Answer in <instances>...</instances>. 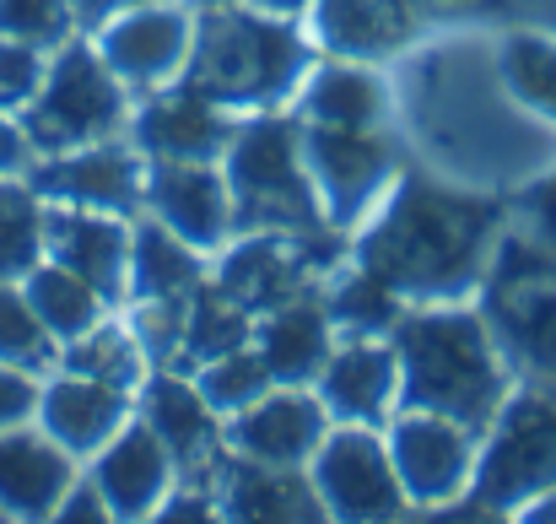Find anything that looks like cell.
I'll return each instance as SVG.
<instances>
[{
	"label": "cell",
	"mask_w": 556,
	"mask_h": 524,
	"mask_svg": "<svg viewBox=\"0 0 556 524\" xmlns=\"http://www.w3.org/2000/svg\"><path fill=\"white\" fill-rule=\"evenodd\" d=\"M389 71L394 120L421 163L438 174L514 195L519 184L556 169V125L535 120L497 76L492 33L410 43Z\"/></svg>",
	"instance_id": "1"
},
{
	"label": "cell",
	"mask_w": 556,
	"mask_h": 524,
	"mask_svg": "<svg viewBox=\"0 0 556 524\" xmlns=\"http://www.w3.org/2000/svg\"><path fill=\"white\" fill-rule=\"evenodd\" d=\"M508 195L476 189L410 158L372 216L352 233V260L372 271L405 309L465 303L481 292Z\"/></svg>",
	"instance_id": "2"
},
{
	"label": "cell",
	"mask_w": 556,
	"mask_h": 524,
	"mask_svg": "<svg viewBox=\"0 0 556 524\" xmlns=\"http://www.w3.org/2000/svg\"><path fill=\"white\" fill-rule=\"evenodd\" d=\"M319 49L303 33V16H276L249 0L194 5V33L179 71V87L227 114L292 109Z\"/></svg>",
	"instance_id": "3"
},
{
	"label": "cell",
	"mask_w": 556,
	"mask_h": 524,
	"mask_svg": "<svg viewBox=\"0 0 556 524\" xmlns=\"http://www.w3.org/2000/svg\"><path fill=\"white\" fill-rule=\"evenodd\" d=\"M389 347L400 357V406L394 411H438L486 433L514 389L486 314L476 298L465 303H416L394 320Z\"/></svg>",
	"instance_id": "4"
},
{
	"label": "cell",
	"mask_w": 556,
	"mask_h": 524,
	"mask_svg": "<svg viewBox=\"0 0 556 524\" xmlns=\"http://www.w3.org/2000/svg\"><path fill=\"white\" fill-rule=\"evenodd\" d=\"M222 174L232 195V233H325V211L314 178L303 169V125L292 109L243 114L238 136L222 152Z\"/></svg>",
	"instance_id": "5"
},
{
	"label": "cell",
	"mask_w": 556,
	"mask_h": 524,
	"mask_svg": "<svg viewBox=\"0 0 556 524\" xmlns=\"http://www.w3.org/2000/svg\"><path fill=\"white\" fill-rule=\"evenodd\" d=\"M130 87L98 60L92 38L76 33L49 54L43 87L33 92V103L16 114L33 158H54V152H76L109 136H125L130 125Z\"/></svg>",
	"instance_id": "6"
},
{
	"label": "cell",
	"mask_w": 556,
	"mask_h": 524,
	"mask_svg": "<svg viewBox=\"0 0 556 524\" xmlns=\"http://www.w3.org/2000/svg\"><path fill=\"white\" fill-rule=\"evenodd\" d=\"M405 163H410V147H405L400 125H378V130L303 125V169L314 178L319 211L336 233H357Z\"/></svg>",
	"instance_id": "7"
},
{
	"label": "cell",
	"mask_w": 556,
	"mask_h": 524,
	"mask_svg": "<svg viewBox=\"0 0 556 524\" xmlns=\"http://www.w3.org/2000/svg\"><path fill=\"white\" fill-rule=\"evenodd\" d=\"M308 482L319 492L325 520L341 524H372V520H400L405 487L394 476L383 427L363 422H330V433L319 438V449L308 454Z\"/></svg>",
	"instance_id": "8"
},
{
	"label": "cell",
	"mask_w": 556,
	"mask_h": 524,
	"mask_svg": "<svg viewBox=\"0 0 556 524\" xmlns=\"http://www.w3.org/2000/svg\"><path fill=\"white\" fill-rule=\"evenodd\" d=\"M383 444L410 509L465 503L476 460H481V433L438 411H394L383 422Z\"/></svg>",
	"instance_id": "9"
},
{
	"label": "cell",
	"mask_w": 556,
	"mask_h": 524,
	"mask_svg": "<svg viewBox=\"0 0 556 524\" xmlns=\"http://www.w3.org/2000/svg\"><path fill=\"white\" fill-rule=\"evenodd\" d=\"M189 33H194V11L179 0H141L114 11L103 27H92V49L98 60L130 87V98H147L168 82H179L189 54Z\"/></svg>",
	"instance_id": "10"
},
{
	"label": "cell",
	"mask_w": 556,
	"mask_h": 524,
	"mask_svg": "<svg viewBox=\"0 0 556 524\" xmlns=\"http://www.w3.org/2000/svg\"><path fill=\"white\" fill-rule=\"evenodd\" d=\"M476 309L486 314V330L497 357L519 389L556 395V276L525 282H481Z\"/></svg>",
	"instance_id": "11"
},
{
	"label": "cell",
	"mask_w": 556,
	"mask_h": 524,
	"mask_svg": "<svg viewBox=\"0 0 556 524\" xmlns=\"http://www.w3.org/2000/svg\"><path fill=\"white\" fill-rule=\"evenodd\" d=\"M22 178L49 205H87V211L136 216L141 211L147 158L130 147V136H109V141H92V147H76V152L33 158Z\"/></svg>",
	"instance_id": "12"
},
{
	"label": "cell",
	"mask_w": 556,
	"mask_h": 524,
	"mask_svg": "<svg viewBox=\"0 0 556 524\" xmlns=\"http://www.w3.org/2000/svg\"><path fill=\"white\" fill-rule=\"evenodd\" d=\"M136 416L163 438V449L174 454L179 482L216 487V471L227 460L222 416L205 406V395L194 389L189 373H179V367H147V378L136 384Z\"/></svg>",
	"instance_id": "13"
},
{
	"label": "cell",
	"mask_w": 556,
	"mask_h": 524,
	"mask_svg": "<svg viewBox=\"0 0 556 524\" xmlns=\"http://www.w3.org/2000/svg\"><path fill=\"white\" fill-rule=\"evenodd\" d=\"M141 211H152L163 227H174L189 249H200V254H216L232 238V195H227L222 163L147 158Z\"/></svg>",
	"instance_id": "14"
},
{
	"label": "cell",
	"mask_w": 556,
	"mask_h": 524,
	"mask_svg": "<svg viewBox=\"0 0 556 524\" xmlns=\"http://www.w3.org/2000/svg\"><path fill=\"white\" fill-rule=\"evenodd\" d=\"M238 120L243 114H227L205 98H194L189 87L168 82L147 98L130 103V147L141 158H179V163H222L227 141L238 136Z\"/></svg>",
	"instance_id": "15"
},
{
	"label": "cell",
	"mask_w": 556,
	"mask_h": 524,
	"mask_svg": "<svg viewBox=\"0 0 556 524\" xmlns=\"http://www.w3.org/2000/svg\"><path fill=\"white\" fill-rule=\"evenodd\" d=\"M211 282L232 292L249 314H270L319 287V265L287 233H232L211 254Z\"/></svg>",
	"instance_id": "16"
},
{
	"label": "cell",
	"mask_w": 556,
	"mask_h": 524,
	"mask_svg": "<svg viewBox=\"0 0 556 524\" xmlns=\"http://www.w3.org/2000/svg\"><path fill=\"white\" fill-rule=\"evenodd\" d=\"M43 260L76 271L109 309H119L130 282V216L43 200Z\"/></svg>",
	"instance_id": "17"
},
{
	"label": "cell",
	"mask_w": 556,
	"mask_h": 524,
	"mask_svg": "<svg viewBox=\"0 0 556 524\" xmlns=\"http://www.w3.org/2000/svg\"><path fill=\"white\" fill-rule=\"evenodd\" d=\"M136 416V395L119 389V384H103V378H87V373H71V367H54L38 378V406H33V422L65 449L76 454L81 465Z\"/></svg>",
	"instance_id": "18"
},
{
	"label": "cell",
	"mask_w": 556,
	"mask_h": 524,
	"mask_svg": "<svg viewBox=\"0 0 556 524\" xmlns=\"http://www.w3.org/2000/svg\"><path fill=\"white\" fill-rule=\"evenodd\" d=\"M325 433H330V411L319 406L314 389L298 384H270L254 406L222 422V444L265 465H308Z\"/></svg>",
	"instance_id": "19"
},
{
	"label": "cell",
	"mask_w": 556,
	"mask_h": 524,
	"mask_svg": "<svg viewBox=\"0 0 556 524\" xmlns=\"http://www.w3.org/2000/svg\"><path fill=\"white\" fill-rule=\"evenodd\" d=\"M303 33L330 60H368L394 65L427 27L405 0H308Z\"/></svg>",
	"instance_id": "20"
},
{
	"label": "cell",
	"mask_w": 556,
	"mask_h": 524,
	"mask_svg": "<svg viewBox=\"0 0 556 524\" xmlns=\"http://www.w3.org/2000/svg\"><path fill=\"white\" fill-rule=\"evenodd\" d=\"M308 389L319 395L330 422L383 427L400 406V357L389 336H341Z\"/></svg>",
	"instance_id": "21"
},
{
	"label": "cell",
	"mask_w": 556,
	"mask_h": 524,
	"mask_svg": "<svg viewBox=\"0 0 556 524\" xmlns=\"http://www.w3.org/2000/svg\"><path fill=\"white\" fill-rule=\"evenodd\" d=\"M87 476L98 482V492H103V503H109V520H125V524L157 520L168 487L179 482L174 454L163 449V438H157L141 416H130V422L87 460Z\"/></svg>",
	"instance_id": "22"
},
{
	"label": "cell",
	"mask_w": 556,
	"mask_h": 524,
	"mask_svg": "<svg viewBox=\"0 0 556 524\" xmlns=\"http://www.w3.org/2000/svg\"><path fill=\"white\" fill-rule=\"evenodd\" d=\"M292 114L303 125H336V130H378V125H400L394 120V82L389 71H378L368 60H314V71L303 76Z\"/></svg>",
	"instance_id": "23"
},
{
	"label": "cell",
	"mask_w": 556,
	"mask_h": 524,
	"mask_svg": "<svg viewBox=\"0 0 556 524\" xmlns=\"http://www.w3.org/2000/svg\"><path fill=\"white\" fill-rule=\"evenodd\" d=\"M216 520L308 524L325 520V509H319V492L308 482V465H265V460L227 449V460L216 471Z\"/></svg>",
	"instance_id": "24"
},
{
	"label": "cell",
	"mask_w": 556,
	"mask_h": 524,
	"mask_svg": "<svg viewBox=\"0 0 556 524\" xmlns=\"http://www.w3.org/2000/svg\"><path fill=\"white\" fill-rule=\"evenodd\" d=\"M81 460L65 454L38 422L0 433V520H54Z\"/></svg>",
	"instance_id": "25"
},
{
	"label": "cell",
	"mask_w": 556,
	"mask_h": 524,
	"mask_svg": "<svg viewBox=\"0 0 556 524\" xmlns=\"http://www.w3.org/2000/svg\"><path fill=\"white\" fill-rule=\"evenodd\" d=\"M249 347L265 362L270 384H298L308 389L325 367V357L336 347V330L325 320V303L319 292H303L270 314H254V330H249Z\"/></svg>",
	"instance_id": "26"
},
{
	"label": "cell",
	"mask_w": 556,
	"mask_h": 524,
	"mask_svg": "<svg viewBox=\"0 0 556 524\" xmlns=\"http://www.w3.org/2000/svg\"><path fill=\"white\" fill-rule=\"evenodd\" d=\"M211 254L189 249L174 227H163L152 211L130 216V282H125V303L130 298H179L194 282H205ZM119 303V309H125Z\"/></svg>",
	"instance_id": "27"
},
{
	"label": "cell",
	"mask_w": 556,
	"mask_h": 524,
	"mask_svg": "<svg viewBox=\"0 0 556 524\" xmlns=\"http://www.w3.org/2000/svg\"><path fill=\"white\" fill-rule=\"evenodd\" d=\"M492 60L503 87L535 114L556 125V33L530 27V22H503L492 33Z\"/></svg>",
	"instance_id": "28"
},
{
	"label": "cell",
	"mask_w": 556,
	"mask_h": 524,
	"mask_svg": "<svg viewBox=\"0 0 556 524\" xmlns=\"http://www.w3.org/2000/svg\"><path fill=\"white\" fill-rule=\"evenodd\" d=\"M314 292H319V303H325V320H330L336 341H341V336H389L394 320L405 314V303H400L372 271H363L352 254H346L341 265H330Z\"/></svg>",
	"instance_id": "29"
},
{
	"label": "cell",
	"mask_w": 556,
	"mask_h": 524,
	"mask_svg": "<svg viewBox=\"0 0 556 524\" xmlns=\"http://www.w3.org/2000/svg\"><path fill=\"white\" fill-rule=\"evenodd\" d=\"M249 330H254V314H249L232 292H222V287L211 282V271H205V282H194L185 298V341H179L174 367H179V373H194L200 362H211V357H222V351L249 347Z\"/></svg>",
	"instance_id": "30"
},
{
	"label": "cell",
	"mask_w": 556,
	"mask_h": 524,
	"mask_svg": "<svg viewBox=\"0 0 556 524\" xmlns=\"http://www.w3.org/2000/svg\"><path fill=\"white\" fill-rule=\"evenodd\" d=\"M22 292H27L33 314L43 320V330H49L60 347L76 341V336H87V330L109 314V303H103L76 271H65V265H54V260H38V265L22 276Z\"/></svg>",
	"instance_id": "31"
},
{
	"label": "cell",
	"mask_w": 556,
	"mask_h": 524,
	"mask_svg": "<svg viewBox=\"0 0 556 524\" xmlns=\"http://www.w3.org/2000/svg\"><path fill=\"white\" fill-rule=\"evenodd\" d=\"M60 367L87 373V378H103V384H119V389H130V395H136V384L147 378V357H141V347H136V336H130V325H125L119 309H109L87 336L65 341V347H60Z\"/></svg>",
	"instance_id": "32"
},
{
	"label": "cell",
	"mask_w": 556,
	"mask_h": 524,
	"mask_svg": "<svg viewBox=\"0 0 556 524\" xmlns=\"http://www.w3.org/2000/svg\"><path fill=\"white\" fill-rule=\"evenodd\" d=\"M43 260V200L22 174L0 178V282H22Z\"/></svg>",
	"instance_id": "33"
},
{
	"label": "cell",
	"mask_w": 556,
	"mask_h": 524,
	"mask_svg": "<svg viewBox=\"0 0 556 524\" xmlns=\"http://www.w3.org/2000/svg\"><path fill=\"white\" fill-rule=\"evenodd\" d=\"M0 362L22 367V373H38V378L60 367V341L33 314L22 282H0Z\"/></svg>",
	"instance_id": "34"
},
{
	"label": "cell",
	"mask_w": 556,
	"mask_h": 524,
	"mask_svg": "<svg viewBox=\"0 0 556 524\" xmlns=\"http://www.w3.org/2000/svg\"><path fill=\"white\" fill-rule=\"evenodd\" d=\"M189 378H194V389L205 395V406H211L222 422H227V416H238L243 406H254V400L270 389V373H265V362L254 357V347L222 351V357L200 362Z\"/></svg>",
	"instance_id": "35"
},
{
	"label": "cell",
	"mask_w": 556,
	"mask_h": 524,
	"mask_svg": "<svg viewBox=\"0 0 556 524\" xmlns=\"http://www.w3.org/2000/svg\"><path fill=\"white\" fill-rule=\"evenodd\" d=\"M185 298H130L125 303V325L136 336V347L147 357V367H174L179 341H185Z\"/></svg>",
	"instance_id": "36"
},
{
	"label": "cell",
	"mask_w": 556,
	"mask_h": 524,
	"mask_svg": "<svg viewBox=\"0 0 556 524\" xmlns=\"http://www.w3.org/2000/svg\"><path fill=\"white\" fill-rule=\"evenodd\" d=\"M0 38L54 54L65 38H76V11L71 0H0Z\"/></svg>",
	"instance_id": "37"
},
{
	"label": "cell",
	"mask_w": 556,
	"mask_h": 524,
	"mask_svg": "<svg viewBox=\"0 0 556 524\" xmlns=\"http://www.w3.org/2000/svg\"><path fill=\"white\" fill-rule=\"evenodd\" d=\"M43 71H49V54L43 49L16 43V38H0V109L5 114H22L33 103V92L43 87Z\"/></svg>",
	"instance_id": "38"
},
{
	"label": "cell",
	"mask_w": 556,
	"mask_h": 524,
	"mask_svg": "<svg viewBox=\"0 0 556 524\" xmlns=\"http://www.w3.org/2000/svg\"><path fill=\"white\" fill-rule=\"evenodd\" d=\"M421 27H448V22H514L519 0H405Z\"/></svg>",
	"instance_id": "39"
},
{
	"label": "cell",
	"mask_w": 556,
	"mask_h": 524,
	"mask_svg": "<svg viewBox=\"0 0 556 524\" xmlns=\"http://www.w3.org/2000/svg\"><path fill=\"white\" fill-rule=\"evenodd\" d=\"M33 406H38V373L0 362V433L16 422H33Z\"/></svg>",
	"instance_id": "40"
},
{
	"label": "cell",
	"mask_w": 556,
	"mask_h": 524,
	"mask_svg": "<svg viewBox=\"0 0 556 524\" xmlns=\"http://www.w3.org/2000/svg\"><path fill=\"white\" fill-rule=\"evenodd\" d=\"M27 163H33V147H27V136H22L16 114H5V109H0V178L5 174H27Z\"/></svg>",
	"instance_id": "41"
},
{
	"label": "cell",
	"mask_w": 556,
	"mask_h": 524,
	"mask_svg": "<svg viewBox=\"0 0 556 524\" xmlns=\"http://www.w3.org/2000/svg\"><path fill=\"white\" fill-rule=\"evenodd\" d=\"M125 5H141V0H71V11H76V33H92V27H103L114 11H125Z\"/></svg>",
	"instance_id": "42"
},
{
	"label": "cell",
	"mask_w": 556,
	"mask_h": 524,
	"mask_svg": "<svg viewBox=\"0 0 556 524\" xmlns=\"http://www.w3.org/2000/svg\"><path fill=\"white\" fill-rule=\"evenodd\" d=\"M514 22H530V27L556 33V0H519V16Z\"/></svg>",
	"instance_id": "43"
},
{
	"label": "cell",
	"mask_w": 556,
	"mask_h": 524,
	"mask_svg": "<svg viewBox=\"0 0 556 524\" xmlns=\"http://www.w3.org/2000/svg\"><path fill=\"white\" fill-rule=\"evenodd\" d=\"M519 520H530V524H556V487H546L541 498H530V503L519 509Z\"/></svg>",
	"instance_id": "44"
},
{
	"label": "cell",
	"mask_w": 556,
	"mask_h": 524,
	"mask_svg": "<svg viewBox=\"0 0 556 524\" xmlns=\"http://www.w3.org/2000/svg\"><path fill=\"white\" fill-rule=\"evenodd\" d=\"M249 5H260V11H276V16H303V11H308V0H249Z\"/></svg>",
	"instance_id": "45"
},
{
	"label": "cell",
	"mask_w": 556,
	"mask_h": 524,
	"mask_svg": "<svg viewBox=\"0 0 556 524\" xmlns=\"http://www.w3.org/2000/svg\"><path fill=\"white\" fill-rule=\"evenodd\" d=\"M179 5H189V11H194V5H211V0H179Z\"/></svg>",
	"instance_id": "46"
}]
</instances>
